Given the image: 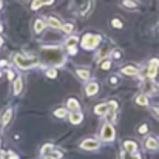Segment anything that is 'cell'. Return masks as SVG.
<instances>
[{
	"instance_id": "19",
	"label": "cell",
	"mask_w": 159,
	"mask_h": 159,
	"mask_svg": "<svg viewBox=\"0 0 159 159\" xmlns=\"http://www.w3.org/2000/svg\"><path fill=\"white\" fill-rule=\"evenodd\" d=\"M43 28H45V23H43V20H36V23H34V33H42L43 31Z\"/></svg>"
},
{
	"instance_id": "23",
	"label": "cell",
	"mask_w": 159,
	"mask_h": 159,
	"mask_svg": "<svg viewBox=\"0 0 159 159\" xmlns=\"http://www.w3.org/2000/svg\"><path fill=\"white\" fill-rule=\"evenodd\" d=\"M136 104H139V105H148V99H147V96H144V94L138 96V98H136Z\"/></svg>"
},
{
	"instance_id": "6",
	"label": "cell",
	"mask_w": 159,
	"mask_h": 159,
	"mask_svg": "<svg viewBox=\"0 0 159 159\" xmlns=\"http://www.w3.org/2000/svg\"><path fill=\"white\" fill-rule=\"evenodd\" d=\"M82 120H84V114H82L80 111H73V113L70 114V122H71V124L77 125V124H80Z\"/></svg>"
},
{
	"instance_id": "38",
	"label": "cell",
	"mask_w": 159,
	"mask_h": 159,
	"mask_svg": "<svg viewBox=\"0 0 159 159\" xmlns=\"http://www.w3.org/2000/svg\"><path fill=\"white\" fill-rule=\"evenodd\" d=\"M47 159H54V158H53V156H48V158H47Z\"/></svg>"
},
{
	"instance_id": "1",
	"label": "cell",
	"mask_w": 159,
	"mask_h": 159,
	"mask_svg": "<svg viewBox=\"0 0 159 159\" xmlns=\"http://www.w3.org/2000/svg\"><path fill=\"white\" fill-rule=\"evenodd\" d=\"M14 63L22 70H30L37 63V57H26L23 54H16L14 56Z\"/></svg>"
},
{
	"instance_id": "18",
	"label": "cell",
	"mask_w": 159,
	"mask_h": 159,
	"mask_svg": "<svg viewBox=\"0 0 159 159\" xmlns=\"http://www.w3.org/2000/svg\"><path fill=\"white\" fill-rule=\"evenodd\" d=\"M94 111H96V114H99V116L105 114L107 111H108V104H101V105H96Z\"/></svg>"
},
{
	"instance_id": "2",
	"label": "cell",
	"mask_w": 159,
	"mask_h": 159,
	"mask_svg": "<svg viewBox=\"0 0 159 159\" xmlns=\"http://www.w3.org/2000/svg\"><path fill=\"white\" fill-rule=\"evenodd\" d=\"M99 43H101V36H98V34H85L84 39H82V42H80L82 48L84 50H88V51L94 50Z\"/></svg>"
},
{
	"instance_id": "14",
	"label": "cell",
	"mask_w": 159,
	"mask_h": 159,
	"mask_svg": "<svg viewBox=\"0 0 159 159\" xmlns=\"http://www.w3.org/2000/svg\"><path fill=\"white\" fill-rule=\"evenodd\" d=\"M124 148H125V152H128V153H134L136 148H138V145H136V142H133V141H127V142L124 144Z\"/></svg>"
},
{
	"instance_id": "27",
	"label": "cell",
	"mask_w": 159,
	"mask_h": 159,
	"mask_svg": "<svg viewBox=\"0 0 159 159\" xmlns=\"http://www.w3.org/2000/svg\"><path fill=\"white\" fill-rule=\"evenodd\" d=\"M62 30H63L65 33H71V31H73V25H71V23H62Z\"/></svg>"
},
{
	"instance_id": "15",
	"label": "cell",
	"mask_w": 159,
	"mask_h": 159,
	"mask_svg": "<svg viewBox=\"0 0 159 159\" xmlns=\"http://www.w3.org/2000/svg\"><path fill=\"white\" fill-rule=\"evenodd\" d=\"M22 87H23V80H22V77H17V79H16V82H14V94H16V96H17V94H20Z\"/></svg>"
},
{
	"instance_id": "17",
	"label": "cell",
	"mask_w": 159,
	"mask_h": 159,
	"mask_svg": "<svg viewBox=\"0 0 159 159\" xmlns=\"http://www.w3.org/2000/svg\"><path fill=\"white\" fill-rule=\"evenodd\" d=\"M145 145H147L148 150H155V148H158V141H156L155 138H148V139L145 141Z\"/></svg>"
},
{
	"instance_id": "20",
	"label": "cell",
	"mask_w": 159,
	"mask_h": 159,
	"mask_svg": "<svg viewBox=\"0 0 159 159\" xmlns=\"http://www.w3.org/2000/svg\"><path fill=\"white\" fill-rule=\"evenodd\" d=\"M48 25H51L53 28H62L60 20H57L56 17H50V19H48Z\"/></svg>"
},
{
	"instance_id": "33",
	"label": "cell",
	"mask_w": 159,
	"mask_h": 159,
	"mask_svg": "<svg viewBox=\"0 0 159 159\" xmlns=\"http://www.w3.org/2000/svg\"><path fill=\"white\" fill-rule=\"evenodd\" d=\"M153 111H155V114L159 117V107H155V108H153Z\"/></svg>"
},
{
	"instance_id": "8",
	"label": "cell",
	"mask_w": 159,
	"mask_h": 159,
	"mask_svg": "<svg viewBox=\"0 0 159 159\" xmlns=\"http://www.w3.org/2000/svg\"><path fill=\"white\" fill-rule=\"evenodd\" d=\"M11 117H12V110H5V113L2 114V127H6Z\"/></svg>"
},
{
	"instance_id": "7",
	"label": "cell",
	"mask_w": 159,
	"mask_h": 159,
	"mask_svg": "<svg viewBox=\"0 0 159 159\" xmlns=\"http://www.w3.org/2000/svg\"><path fill=\"white\" fill-rule=\"evenodd\" d=\"M98 91H99V85H98L96 82H91V84H88V85H87V88H85V93H87V96H94Z\"/></svg>"
},
{
	"instance_id": "29",
	"label": "cell",
	"mask_w": 159,
	"mask_h": 159,
	"mask_svg": "<svg viewBox=\"0 0 159 159\" xmlns=\"http://www.w3.org/2000/svg\"><path fill=\"white\" fill-rule=\"evenodd\" d=\"M47 76H48V77H50V79H54V77H56V76H57V71H56V70H48V71H47Z\"/></svg>"
},
{
	"instance_id": "3",
	"label": "cell",
	"mask_w": 159,
	"mask_h": 159,
	"mask_svg": "<svg viewBox=\"0 0 159 159\" xmlns=\"http://www.w3.org/2000/svg\"><path fill=\"white\" fill-rule=\"evenodd\" d=\"M101 138L104 141H107V142H110V141L114 139V128H113V125H110L107 122L105 125H104V128H102V131H101Z\"/></svg>"
},
{
	"instance_id": "9",
	"label": "cell",
	"mask_w": 159,
	"mask_h": 159,
	"mask_svg": "<svg viewBox=\"0 0 159 159\" xmlns=\"http://www.w3.org/2000/svg\"><path fill=\"white\" fill-rule=\"evenodd\" d=\"M144 90H145V93H158L159 87L156 85V84H153V82H145Z\"/></svg>"
},
{
	"instance_id": "37",
	"label": "cell",
	"mask_w": 159,
	"mask_h": 159,
	"mask_svg": "<svg viewBox=\"0 0 159 159\" xmlns=\"http://www.w3.org/2000/svg\"><path fill=\"white\" fill-rule=\"evenodd\" d=\"M2 30H3V26H2V25H0V33H2Z\"/></svg>"
},
{
	"instance_id": "36",
	"label": "cell",
	"mask_w": 159,
	"mask_h": 159,
	"mask_svg": "<svg viewBox=\"0 0 159 159\" xmlns=\"http://www.w3.org/2000/svg\"><path fill=\"white\" fill-rule=\"evenodd\" d=\"M2 6H3V3H2V0H0V9H2Z\"/></svg>"
},
{
	"instance_id": "26",
	"label": "cell",
	"mask_w": 159,
	"mask_h": 159,
	"mask_svg": "<svg viewBox=\"0 0 159 159\" xmlns=\"http://www.w3.org/2000/svg\"><path fill=\"white\" fill-rule=\"evenodd\" d=\"M122 5L127 6V8H134V6H136V2H133V0H124Z\"/></svg>"
},
{
	"instance_id": "22",
	"label": "cell",
	"mask_w": 159,
	"mask_h": 159,
	"mask_svg": "<svg viewBox=\"0 0 159 159\" xmlns=\"http://www.w3.org/2000/svg\"><path fill=\"white\" fill-rule=\"evenodd\" d=\"M76 43H77V37H70L65 45H66V48L70 50V48H76Z\"/></svg>"
},
{
	"instance_id": "4",
	"label": "cell",
	"mask_w": 159,
	"mask_h": 159,
	"mask_svg": "<svg viewBox=\"0 0 159 159\" xmlns=\"http://www.w3.org/2000/svg\"><path fill=\"white\" fill-rule=\"evenodd\" d=\"M158 70H159V60L158 59H153L148 65V70H147V76L150 79H155L156 74H158Z\"/></svg>"
},
{
	"instance_id": "25",
	"label": "cell",
	"mask_w": 159,
	"mask_h": 159,
	"mask_svg": "<svg viewBox=\"0 0 159 159\" xmlns=\"http://www.w3.org/2000/svg\"><path fill=\"white\" fill-rule=\"evenodd\" d=\"M53 145H50V144H48V145H43V148H42V155H43V156H45V155H50V153H53Z\"/></svg>"
},
{
	"instance_id": "11",
	"label": "cell",
	"mask_w": 159,
	"mask_h": 159,
	"mask_svg": "<svg viewBox=\"0 0 159 159\" xmlns=\"http://www.w3.org/2000/svg\"><path fill=\"white\" fill-rule=\"evenodd\" d=\"M66 107H68V110H71V111H79L80 110V105H79V102L76 101V99H68V102H66Z\"/></svg>"
},
{
	"instance_id": "30",
	"label": "cell",
	"mask_w": 159,
	"mask_h": 159,
	"mask_svg": "<svg viewBox=\"0 0 159 159\" xmlns=\"http://www.w3.org/2000/svg\"><path fill=\"white\" fill-rule=\"evenodd\" d=\"M110 66H111V62L108 59H105L104 63H102V70H110Z\"/></svg>"
},
{
	"instance_id": "12",
	"label": "cell",
	"mask_w": 159,
	"mask_h": 159,
	"mask_svg": "<svg viewBox=\"0 0 159 159\" xmlns=\"http://www.w3.org/2000/svg\"><path fill=\"white\" fill-rule=\"evenodd\" d=\"M108 54H110V48H108V47L101 48V50L98 51V54H96V60H98V62H99V60H104Z\"/></svg>"
},
{
	"instance_id": "21",
	"label": "cell",
	"mask_w": 159,
	"mask_h": 159,
	"mask_svg": "<svg viewBox=\"0 0 159 159\" xmlns=\"http://www.w3.org/2000/svg\"><path fill=\"white\" fill-rule=\"evenodd\" d=\"M120 158L122 159H141V156L139 155H133V153H128V152H124L122 155H120Z\"/></svg>"
},
{
	"instance_id": "31",
	"label": "cell",
	"mask_w": 159,
	"mask_h": 159,
	"mask_svg": "<svg viewBox=\"0 0 159 159\" xmlns=\"http://www.w3.org/2000/svg\"><path fill=\"white\" fill-rule=\"evenodd\" d=\"M6 74H8V79H9V80H12V79H14V71L8 70V73H6Z\"/></svg>"
},
{
	"instance_id": "35",
	"label": "cell",
	"mask_w": 159,
	"mask_h": 159,
	"mask_svg": "<svg viewBox=\"0 0 159 159\" xmlns=\"http://www.w3.org/2000/svg\"><path fill=\"white\" fill-rule=\"evenodd\" d=\"M2 45H3V39L0 37V47H2Z\"/></svg>"
},
{
	"instance_id": "24",
	"label": "cell",
	"mask_w": 159,
	"mask_h": 159,
	"mask_svg": "<svg viewBox=\"0 0 159 159\" xmlns=\"http://www.w3.org/2000/svg\"><path fill=\"white\" fill-rule=\"evenodd\" d=\"M54 116H57V117H65V116H66V110H65V108H57V110L54 111Z\"/></svg>"
},
{
	"instance_id": "28",
	"label": "cell",
	"mask_w": 159,
	"mask_h": 159,
	"mask_svg": "<svg viewBox=\"0 0 159 159\" xmlns=\"http://www.w3.org/2000/svg\"><path fill=\"white\" fill-rule=\"evenodd\" d=\"M111 25H113V28H117V30L122 28V22H120L119 19H114V20L111 22Z\"/></svg>"
},
{
	"instance_id": "10",
	"label": "cell",
	"mask_w": 159,
	"mask_h": 159,
	"mask_svg": "<svg viewBox=\"0 0 159 159\" xmlns=\"http://www.w3.org/2000/svg\"><path fill=\"white\" fill-rule=\"evenodd\" d=\"M54 0H34L31 3V9H39L42 5H51Z\"/></svg>"
},
{
	"instance_id": "16",
	"label": "cell",
	"mask_w": 159,
	"mask_h": 159,
	"mask_svg": "<svg viewBox=\"0 0 159 159\" xmlns=\"http://www.w3.org/2000/svg\"><path fill=\"white\" fill-rule=\"evenodd\" d=\"M76 74H77V77L82 79V80H88V79H90V71H88V70H82V68H80V70L76 71Z\"/></svg>"
},
{
	"instance_id": "39",
	"label": "cell",
	"mask_w": 159,
	"mask_h": 159,
	"mask_svg": "<svg viewBox=\"0 0 159 159\" xmlns=\"http://www.w3.org/2000/svg\"><path fill=\"white\" fill-rule=\"evenodd\" d=\"M0 77H2V73H0Z\"/></svg>"
},
{
	"instance_id": "13",
	"label": "cell",
	"mask_w": 159,
	"mask_h": 159,
	"mask_svg": "<svg viewBox=\"0 0 159 159\" xmlns=\"http://www.w3.org/2000/svg\"><path fill=\"white\" fill-rule=\"evenodd\" d=\"M139 73V70L136 68V66H125V68H122V74H127V76H136Z\"/></svg>"
},
{
	"instance_id": "5",
	"label": "cell",
	"mask_w": 159,
	"mask_h": 159,
	"mask_svg": "<svg viewBox=\"0 0 159 159\" xmlns=\"http://www.w3.org/2000/svg\"><path fill=\"white\" fill-rule=\"evenodd\" d=\"M80 147L85 148V150H96V148H99V142L96 139H85L80 144Z\"/></svg>"
},
{
	"instance_id": "34",
	"label": "cell",
	"mask_w": 159,
	"mask_h": 159,
	"mask_svg": "<svg viewBox=\"0 0 159 159\" xmlns=\"http://www.w3.org/2000/svg\"><path fill=\"white\" fill-rule=\"evenodd\" d=\"M8 63H6V60H0V66H6Z\"/></svg>"
},
{
	"instance_id": "32",
	"label": "cell",
	"mask_w": 159,
	"mask_h": 159,
	"mask_svg": "<svg viewBox=\"0 0 159 159\" xmlns=\"http://www.w3.org/2000/svg\"><path fill=\"white\" fill-rule=\"evenodd\" d=\"M147 125H141V128H139V133H147Z\"/></svg>"
}]
</instances>
